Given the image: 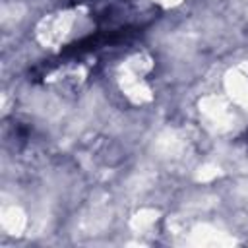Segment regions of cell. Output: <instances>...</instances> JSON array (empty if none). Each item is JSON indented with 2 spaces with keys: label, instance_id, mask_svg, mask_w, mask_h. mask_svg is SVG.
Instances as JSON below:
<instances>
[{
  "label": "cell",
  "instance_id": "cell-1",
  "mask_svg": "<svg viewBox=\"0 0 248 248\" xmlns=\"http://www.w3.org/2000/svg\"><path fill=\"white\" fill-rule=\"evenodd\" d=\"M246 141H248V140H246Z\"/></svg>",
  "mask_w": 248,
  "mask_h": 248
}]
</instances>
